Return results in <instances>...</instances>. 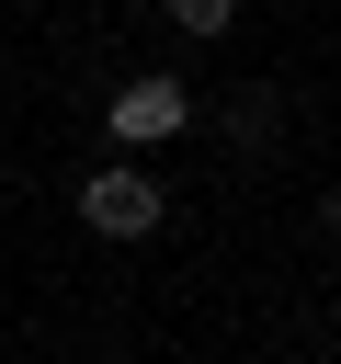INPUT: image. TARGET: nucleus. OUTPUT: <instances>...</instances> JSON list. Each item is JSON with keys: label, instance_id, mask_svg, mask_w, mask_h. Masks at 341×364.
<instances>
[{"label": "nucleus", "instance_id": "f257e3e1", "mask_svg": "<svg viewBox=\"0 0 341 364\" xmlns=\"http://www.w3.org/2000/svg\"><path fill=\"white\" fill-rule=\"evenodd\" d=\"M80 216H91L102 239H148V228H159V182H148L136 159H114V171L80 182Z\"/></svg>", "mask_w": 341, "mask_h": 364}, {"label": "nucleus", "instance_id": "f03ea898", "mask_svg": "<svg viewBox=\"0 0 341 364\" xmlns=\"http://www.w3.org/2000/svg\"><path fill=\"white\" fill-rule=\"evenodd\" d=\"M182 114H193V91H182V80H125V91H114V136H136V148L182 136Z\"/></svg>", "mask_w": 341, "mask_h": 364}, {"label": "nucleus", "instance_id": "7ed1b4c3", "mask_svg": "<svg viewBox=\"0 0 341 364\" xmlns=\"http://www.w3.org/2000/svg\"><path fill=\"white\" fill-rule=\"evenodd\" d=\"M227 11H239V0H170V23H182V34H227Z\"/></svg>", "mask_w": 341, "mask_h": 364}]
</instances>
